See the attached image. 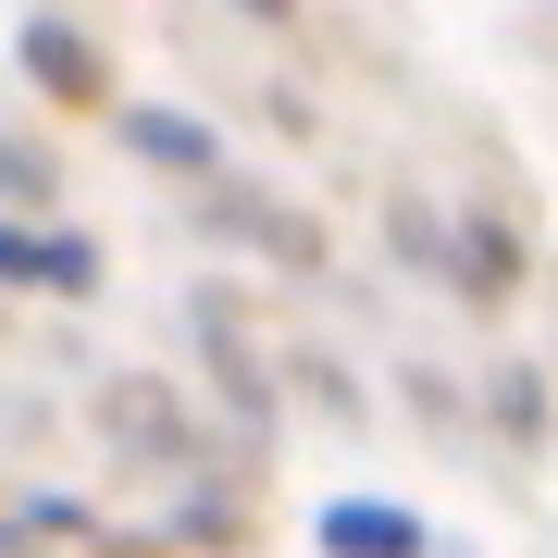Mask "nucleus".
<instances>
[{"label": "nucleus", "instance_id": "1", "mask_svg": "<svg viewBox=\"0 0 558 558\" xmlns=\"http://www.w3.org/2000/svg\"><path fill=\"white\" fill-rule=\"evenodd\" d=\"M0 274H50V286H87V248H38V236H0Z\"/></svg>", "mask_w": 558, "mask_h": 558}, {"label": "nucleus", "instance_id": "3", "mask_svg": "<svg viewBox=\"0 0 558 558\" xmlns=\"http://www.w3.org/2000/svg\"><path fill=\"white\" fill-rule=\"evenodd\" d=\"M25 50H38V75H50V87H100V62H87L75 38H25Z\"/></svg>", "mask_w": 558, "mask_h": 558}, {"label": "nucleus", "instance_id": "2", "mask_svg": "<svg viewBox=\"0 0 558 558\" xmlns=\"http://www.w3.org/2000/svg\"><path fill=\"white\" fill-rule=\"evenodd\" d=\"M398 546H410V521H373V509L336 521V558H398Z\"/></svg>", "mask_w": 558, "mask_h": 558}]
</instances>
